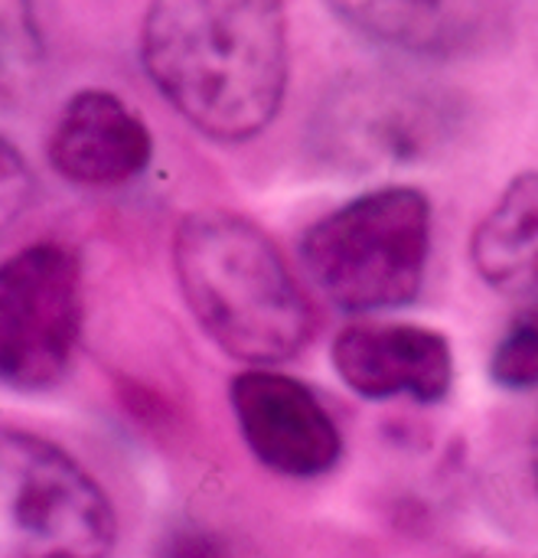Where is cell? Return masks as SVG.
Listing matches in <instances>:
<instances>
[{
  "mask_svg": "<svg viewBox=\"0 0 538 558\" xmlns=\"http://www.w3.org/2000/svg\"><path fill=\"white\" fill-rule=\"evenodd\" d=\"M140 62L203 137L245 144L271 128L291 75L284 0H150Z\"/></svg>",
  "mask_w": 538,
  "mask_h": 558,
  "instance_id": "1",
  "label": "cell"
},
{
  "mask_svg": "<svg viewBox=\"0 0 538 558\" xmlns=\"http://www.w3.org/2000/svg\"><path fill=\"white\" fill-rule=\"evenodd\" d=\"M173 271L203 333L248 366L297 356L314 307L281 248L232 209H196L173 232Z\"/></svg>",
  "mask_w": 538,
  "mask_h": 558,
  "instance_id": "2",
  "label": "cell"
},
{
  "mask_svg": "<svg viewBox=\"0 0 538 558\" xmlns=\"http://www.w3.org/2000/svg\"><path fill=\"white\" fill-rule=\"evenodd\" d=\"M431 199L418 186H376L317 219L301 258L317 288L343 311H392L425 284L431 258Z\"/></svg>",
  "mask_w": 538,
  "mask_h": 558,
  "instance_id": "3",
  "label": "cell"
},
{
  "mask_svg": "<svg viewBox=\"0 0 538 558\" xmlns=\"http://www.w3.org/2000/svg\"><path fill=\"white\" fill-rule=\"evenodd\" d=\"M111 497L59 445L0 428V558H111Z\"/></svg>",
  "mask_w": 538,
  "mask_h": 558,
  "instance_id": "4",
  "label": "cell"
},
{
  "mask_svg": "<svg viewBox=\"0 0 538 558\" xmlns=\"http://www.w3.org/2000/svg\"><path fill=\"white\" fill-rule=\"evenodd\" d=\"M457 131V98L402 72L340 78L310 121L314 150L343 170H389L431 160Z\"/></svg>",
  "mask_w": 538,
  "mask_h": 558,
  "instance_id": "5",
  "label": "cell"
},
{
  "mask_svg": "<svg viewBox=\"0 0 538 558\" xmlns=\"http://www.w3.org/2000/svg\"><path fill=\"white\" fill-rule=\"evenodd\" d=\"M82 262L65 242H33L0 262V386L62 383L82 343Z\"/></svg>",
  "mask_w": 538,
  "mask_h": 558,
  "instance_id": "6",
  "label": "cell"
},
{
  "mask_svg": "<svg viewBox=\"0 0 538 558\" xmlns=\"http://www.w3.org/2000/svg\"><path fill=\"white\" fill-rule=\"evenodd\" d=\"M232 412L248 451L274 474L314 481L337 468L343 438L323 402L297 379L252 366L232 379Z\"/></svg>",
  "mask_w": 538,
  "mask_h": 558,
  "instance_id": "7",
  "label": "cell"
},
{
  "mask_svg": "<svg viewBox=\"0 0 538 558\" xmlns=\"http://www.w3.org/2000/svg\"><path fill=\"white\" fill-rule=\"evenodd\" d=\"M46 154L52 170L82 190H121L154 160L150 124L118 92L82 88L52 118Z\"/></svg>",
  "mask_w": 538,
  "mask_h": 558,
  "instance_id": "8",
  "label": "cell"
},
{
  "mask_svg": "<svg viewBox=\"0 0 538 558\" xmlns=\"http://www.w3.org/2000/svg\"><path fill=\"white\" fill-rule=\"evenodd\" d=\"M340 379L366 399L438 402L454 383L444 333L415 324H353L333 343Z\"/></svg>",
  "mask_w": 538,
  "mask_h": 558,
  "instance_id": "9",
  "label": "cell"
},
{
  "mask_svg": "<svg viewBox=\"0 0 538 558\" xmlns=\"http://www.w3.org/2000/svg\"><path fill=\"white\" fill-rule=\"evenodd\" d=\"M327 7L363 39L421 59L474 52L500 16V0H327Z\"/></svg>",
  "mask_w": 538,
  "mask_h": 558,
  "instance_id": "10",
  "label": "cell"
},
{
  "mask_svg": "<svg viewBox=\"0 0 538 558\" xmlns=\"http://www.w3.org/2000/svg\"><path fill=\"white\" fill-rule=\"evenodd\" d=\"M477 275L519 314H538V170L516 173L470 235Z\"/></svg>",
  "mask_w": 538,
  "mask_h": 558,
  "instance_id": "11",
  "label": "cell"
},
{
  "mask_svg": "<svg viewBox=\"0 0 538 558\" xmlns=\"http://www.w3.org/2000/svg\"><path fill=\"white\" fill-rule=\"evenodd\" d=\"M46 46L33 0H0V111L39 85Z\"/></svg>",
  "mask_w": 538,
  "mask_h": 558,
  "instance_id": "12",
  "label": "cell"
},
{
  "mask_svg": "<svg viewBox=\"0 0 538 558\" xmlns=\"http://www.w3.org/2000/svg\"><path fill=\"white\" fill-rule=\"evenodd\" d=\"M493 379L510 389L538 386V314H519L493 353Z\"/></svg>",
  "mask_w": 538,
  "mask_h": 558,
  "instance_id": "13",
  "label": "cell"
},
{
  "mask_svg": "<svg viewBox=\"0 0 538 558\" xmlns=\"http://www.w3.org/2000/svg\"><path fill=\"white\" fill-rule=\"evenodd\" d=\"M29 196H33L29 167L23 154L7 137H0V239L23 216V209L29 206Z\"/></svg>",
  "mask_w": 538,
  "mask_h": 558,
  "instance_id": "14",
  "label": "cell"
},
{
  "mask_svg": "<svg viewBox=\"0 0 538 558\" xmlns=\"http://www.w3.org/2000/svg\"><path fill=\"white\" fill-rule=\"evenodd\" d=\"M160 558H232V553L206 533H180Z\"/></svg>",
  "mask_w": 538,
  "mask_h": 558,
  "instance_id": "15",
  "label": "cell"
},
{
  "mask_svg": "<svg viewBox=\"0 0 538 558\" xmlns=\"http://www.w3.org/2000/svg\"><path fill=\"white\" fill-rule=\"evenodd\" d=\"M533 471H536V481H538V418H536V428H533Z\"/></svg>",
  "mask_w": 538,
  "mask_h": 558,
  "instance_id": "16",
  "label": "cell"
}]
</instances>
